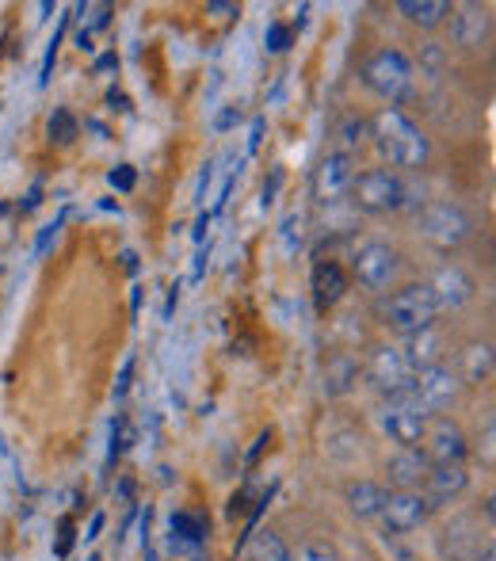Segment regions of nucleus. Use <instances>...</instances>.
Here are the masks:
<instances>
[{"label":"nucleus","instance_id":"9d476101","mask_svg":"<svg viewBox=\"0 0 496 561\" xmlns=\"http://www.w3.org/2000/svg\"><path fill=\"white\" fill-rule=\"evenodd\" d=\"M424 450L420 455L428 458L431 466H451V462H466L470 455V439L451 416H431L428 432H424Z\"/></svg>","mask_w":496,"mask_h":561},{"label":"nucleus","instance_id":"473e14b6","mask_svg":"<svg viewBox=\"0 0 496 561\" xmlns=\"http://www.w3.org/2000/svg\"><path fill=\"white\" fill-rule=\"evenodd\" d=\"M73 539H77V519L66 516L58 524V542H54V554L58 558H69V550H73Z\"/></svg>","mask_w":496,"mask_h":561},{"label":"nucleus","instance_id":"c03bdc74","mask_svg":"<svg viewBox=\"0 0 496 561\" xmlns=\"http://www.w3.org/2000/svg\"><path fill=\"white\" fill-rule=\"evenodd\" d=\"M176 302H180V283H172V287H169V302H164V313H161L164 321H172V313H176Z\"/></svg>","mask_w":496,"mask_h":561},{"label":"nucleus","instance_id":"9b49d317","mask_svg":"<svg viewBox=\"0 0 496 561\" xmlns=\"http://www.w3.org/2000/svg\"><path fill=\"white\" fill-rule=\"evenodd\" d=\"M431 501L420 493V489H401V493L385 496V508H382V527L393 535H408V531H420L424 524L431 519Z\"/></svg>","mask_w":496,"mask_h":561},{"label":"nucleus","instance_id":"f704fd0d","mask_svg":"<svg viewBox=\"0 0 496 561\" xmlns=\"http://www.w3.org/2000/svg\"><path fill=\"white\" fill-rule=\"evenodd\" d=\"M61 222H66V210H61V215L54 218L50 226H43V233H38V241H35V256H46V249H50V244H54V237H58Z\"/></svg>","mask_w":496,"mask_h":561},{"label":"nucleus","instance_id":"4468645a","mask_svg":"<svg viewBox=\"0 0 496 561\" xmlns=\"http://www.w3.org/2000/svg\"><path fill=\"white\" fill-rule=\"evenodd\" d=\"M493 35V15L485 4H451V38L462 50H482Z\"/></svg>","mask_w":496,"mask_h":561},{"label":"nucleus","instance_id":"ddd939ff","mask_svg":"<svg viewBox=\"0 0 496 561\" xmlns=\"http://www.w3.org/2000/svg\"><path fill=\"white\" fill-rule=\"evenodd\" d=\"M356 176H359V172H356V161H351V157L328 153L325 161H321L318 176H313V192H318V199L325 203V207H336V203L351 192Z\"/></svg>","mask_w":496,"mask_h":561},{"label":"nucleus","instance_id":"0eeeda50","mask_svg":"<svg viewBox=\"0 0 496 561\" xmlns=\"http://www.w3.org/2000/svg\"><path fill=\"white\" fill-rule=\"evenodd\" d=\"M364 375H367V382H371L374 390L382 393V398H397V393L413 390L416 370L408 367V359L401 355V347L382 344V347H374V352H371V359H367Z\"/></svg>","mask_w":496,"mask_h":561},{"label":"nucleus","instance_id":"37998d69","mask_svg":"<svg viewBox=\"0 0 496 561\" xmlns=\"http://www.w3.org/2000/svg\"><path fill=\"white\" fill-rule=\"evenodd\" d=\"M207 264H210V244H207V249H199V256H195V272H192V279H195V283L203 279V272H207Z\"/></svg>","mask_w":496,"mask_h":561},{"label":"nucleus","instance_id":"4c0bfd02","mask_svg":"<svg viewBox=\"0 0 496 561\" xmlns=\"http://www.w3.org/2000/svg\"><path fill=\"white\" fill-rule=\"evenodd\" d=\"M279 184H282V172L275 169V172H272V180H267V184H264V199H259V207H264V210L275 203V192H279Z\"/></svg>","mask_w":496,"mask_h":561},{"label":"nucleus","instance_id":"4d7b16f0","mask_svg":"<svg viewBox=\"0 0 496 561\" xmlns=\"http://www.w3.org/2000/svg\"><path fill=\"white\" fill-rule=\"evenodd\" d=\"M8 215V207H4V203H0V218H4Z\"/></svg>","mask_w":496,"mask_h":561},{"label":"nucleus","instance_id":"393cba45","mask_svg":"<svg viewBox=\"0 0 496 561\" xmlns=\"http://www.w3.org/2000/svg\"><path fill=\"white\" fill-rule=\"evenodd\" d=\"M252 561H295L290 547L275 531H256L252 539Z\"/></svg>","mask_w":496,"mask_h":561},{"label":"nucleus","instance_id":"864d4df0","mask_svg":"<svg viewBox=\"0 0 496 561\" xmlns=\"http://www.w3.org/2000/svg\"><path fill=\"white\" fill-rule=\"evenodd\" d=\"M138 306H141V287H134V295H130V310L138 313Z\"/></svg>","mask_w":496,"mask_h":561},{"label":"nucleus","instance_id":"09e8293b","mask_svg":"<svg viewBox=\"0 0 496 561\" xmlns=\"http://www.w3.org/2000/svg\"><path fill=\"white\" fill-rule=\"evenodd\" d=\"M207 229H210V215H199V222H195V229H192V237L195 241L203 244V237H207Z\"/></svg>","mask_w":496,"mask_h":561},{"label":"nucleus","instance_id":"c756f323","mask_svg":"<svg viewBox=\"0 0 496 561\" xmlns=\"http://www.w3.org/2000/svg\"><path fill=\"white\" fill-rule=\"evenodd\" d=\"M130 447V421L119 413L112 421V447H107V462H115V458H123V450Z\"/></svg>","mask_w":496,"mask_h":561},{"label":"nucleus","instance_id":"2eb2a0df","mask_svg":"<svg viewBox=\"0 0 496 561\" xmlns=\"http://www.w3.org/2000/svg\"><path fill=\"white\" fill-rule=\"evenodd\" d=\"M431 462L420 455V447H401L385 458V478H390V493H401V489H420L424 478H428Z\"/></svg>","mask_w":496,"mask_h":561},{"label":"nucleus","instance_id":"dca6fc26","mask_svg":"<svg viewBox=\"0 0 496 561\" xmlns=\"http://www.w3.org/2000/svg\"><path fill=\"white\" fill-rule=\"evenodd\" d=\"M466 485H470L466 462H451V466H431L420 493L431 501V508H439V504H451L454 496L466 493Z\"/></svg>","mask_w":496,"mask_h":561},{"label":"nucleus","instance_id":"6e6552de","mask_svg":"<svg viewBox=\"0 0 496 561\" xmlns=\"http://www.w3.org/2000/svg\"><path fill=\"white\" fill-rule=\"evenodd\" d=\"M401 272V256L385 241H364L351 256V275L359 279V287L367 290H385L393 287Z\"/></svg>","mask_w":496,"mask_h":561},{"label":"nucleus","instance_id":"423d86ee","mask_svg":"<svg viewBox=\"0 0 496 561\" xmlns=\"http://www.w3.org/2000/svg\"><path fill=\"white\" fill-rule=\"evenodd\" d=\"M401 187H405V180L393 169H371L356 176L348 195L351 207L364 210V215H390V210H401Z\"/></svg>","mask_w":496,"mask_h":561},{"label":"nucleus","instance_id":"de8ad7c7","mask_svg":"<svg viewBox=\"0 0 496 561\" xmlns=\"http://www.w3.org/2000/svg\"><path fill=\"white\" fill-rule=\"evenodd\" d=\"M100 531H104V512H96V516H92V524H89V535H84V539H100Z\"/></svg>","mask_w":496,"mask_h":561},{"label":"nucleus","instance_id":"79ce46f5","mask_svg":"<svg viewBox=\"0 0 496 561\" xmlns=\"http://www.w3.org/2000/svg\"><path fill=\"white\" fill-rule=\"evenodd\" d=\"M210 180H215V161H207V169H203V176H199V192H195V199H207V187H210Z\"/></svg>","mask_w":496,"mask_h":561},{"label":"nucleus","instance_id":"cd10ccee","mask_svg":"<svg viewBox=\"0 0 496 561\" xmlns=\"http://www.w3.org/2000/svg\"><path fill=\"white\" fill-rule=\"evenodd\" d=\"M416 66H420V77H431V81H436V77L443 73V66H447L443 46H439V43H424L420 46V58H416Z\"/></svg>","mask_w":496,"mask_h":561},{"label":"nucleus","instance_id":"bb28decb","mask_svg":"<svg viewBox=\"0 0 496 561\" xmlns=\"http://www.w3.org/2000/svg\"><path fill=\"white\" fill-rule=\"evenodd\" d=\"M295 31H290V23H267V31H264V50L267 54H287L290 46H295Z\"/></svg>","mask_w":496,"mask_h":561},{"label":"nucleus","instance_id":"7ed1b4c3","mask_svg":"<svg viewBox=\"0 0 496 561\" xmlns=\"http://www.w3.org/2000/svg\"><path fill=\"white\" fill-rule=\"evenodd\" d=\"M436 302H431L428 287L424 283H408V287L393 290L390 298L382 302V325L393 329L401 336L424 333V329L436 325Z\"/></svg>","mask_w":496,"mask_h":561},{"label":"nucleus","instance_id":"412c9836","mask_svg":"<svg viewBox=\"0 0 496 561\" xmlns=\"http://www.w3.org/2000/svg\"><path fill=\"white\" fill-rule=\"evenodd\" d=\"M397 15L413 27L431 31L451 15V4L447 0H397Z\"/></svg>","mask_w":496,"mask_h":561},{"label":"nucleus","instance_id":"c85d7f7f","mask_svg":"<svg viewBox=\"0 0 496 561\" xmlns=\"http://www.w3.org/2000/svg\"><path fill=\"white\" fill-rule=\"evenodd\" d=\"M73 12L81 15V20L89 15V27H81L84 35H92V31H104L107 23H112V4H77Z\"/></svg>","mask_w":496,"mask_h":561},{"label":"nucleus","instance_id":"ea45409f","mask_svg":"<svg viewBox=\"0 0 496 561\" xmlns=\"http://www.w3.org/2000/svg\"><path fill=\"white\" fill-rule=\"evenodd\" d=\"M267 444H272V432H259V439H256V444H252L249 458H245V466H249V470H252V466H256V458L267 450Z\"/></svg>","mask_w":496,"mask_h":561},{"label":"nucleus","instance_id":"aec40b11","mask_svg":"<svg viewBox=\"0 0 496 561\" xmlns=\"http://www.w3.org/2000/svg\"><path fill=\"white\" fill-rule=\"evenodd\" d=\"M385 496L390 489L378 485V481H351L348 485V508L356 519H378L385 508Z\"/></svg>","mask_w":496,"mask_h":561},{"label":"nucleus","instance_id":"6ab92c4d","mask_svg":"<svg viewBox=\"0 0 496 561\" xmlns=\"http://www.w3.org/2000/svg\"><path fill=\"white\" fill-rule=\"evenodd\" d=\"M401 355H405L408 367H413V370L436 367V363L443 359V336H439L436 325L424 329V333L405 336V344H401Z\"/></svg>","mask_w":496,"mask_h":561},{"label":"nucleus","instance_id":"8fccbe9b","mask_svg":"<svg viewBox=\"0 0 496 561\" xmlns=\"http://www.w3.org/2000/svg\"><path fill=\"white\" fill-rule=\"evenodd\" d=\"M119 66V58L115 54H104V58H96V73H104V69H115Z\"/></svg>","mask_w":496,"mask_h":561},{"label":"nucleus","instance_id":"2f4dec72","mask_svg":"<svg viewBox=\"0 0 496 561\" xmlns=\"http://www.w3.org/2000/svg\"><path fill=\"white\" fill-rule=\"evenodd\" d=\"M107 184H112L115 192H134V184H138V169H134V164H115V169L107 172Z\"/></svg>","mask_w":496,"mask_h":561},{"label":"nucleus","instance_id":"b1692460","mask_svg":"<svg viewBox=\"0 0 496 561\" xmlns=\"http://www.w3.org/2000/svg\"><path fill=\"white\" fill-rule=\"evenodd\" d=\"M367 138H371V126H367V118H359V115L341 118V126H336V153L351 157L356 149H364Z\"/></svg>","mask_w":496,"mask_h":561},{"label":"nucleus","instance_id":"72a5a7b5","mask_svg":"<svg viewBox=\"0 0 496 561\" xmlns=\"http://www.w3.org/2000/svg\"><path fill=\"white\" fill-rule=\"evenodd\" d=\"M295 561H341V554H336L328 542H305Z\"/></svg>","mask_w":496,"mask_h":561},{"label":"nucleus","instance_id":"603ef678","mask_svg":"<svg viewBox=\"0 0 496 561\" xmlns=\"http://www.w3.org/2000/svg\"><path fill=\"white\" fill-rule=\"evenodd\" d=\"M123 267H126V272H138V256H134L130 249L123 252Z\"/></svg>","mask_w":496,"mask_h":561},{"label":"nucleus","instance_id":"3c124183","mask_svg":"<svg viewBox=\"0 0 496 561\" xmlns=\"http://www.w3.org/2000/svg\"><path fill=\"white\" fill-rule=\"evenodd\" d=\"M107 104H112V107H119V112H130V107H126V96H123V92H107Z\"/></svg>","mask_w":496,"mask_h":561},{"label":"nucleus","instance_id":"49530a36","mask_svg":"<svg viewBox=\"0 0 496 561\" xmlns=\"http://www.w3.org/2000/svg\"><path fill=\"white\" fill-rule=\"evenodd\" d=\"M259 138H264V118H252V138H249V153L259 149Z\"/></svg>","mask_w":496,"mask_h":561},{"label":"nucleus","instance_id":"58836bf2","mask_svg":"<svg viewBox=\"0 0 496 561\" xmlns=\"http://www.w3.org/2000/svg\"><path fill=\"white\" fill-rule=\"evenodd\" d=\"M238 123H241V112H238V107H226V112L215 118V130H222V134H226V130H233Z\"/></svg>","mask_w":496,"mask_h":561},{"label":"nucleus","instance_id":"4be33fe9","mask_svg":"<svg viewBox=\"0 0 496 561\" xmlns=\"http://www.w3.org/2000/svg\"><path fill=\"white\" fill-rule=\"evenodd\" d=\"M169 531H172V550H192L207 542L210 524L203 516H195V512H172Z\"/></svg>","mask_w":496,"mask_h":561},{"label":"nucleus","instance_id":"e433bc0d","mask_svg":"<svg viewBox=\"0 0 496 561\" xmlns=\"http://www.w3.org/2000/svg\"><path fill=\"white\" fill-rule=\"evenodd\" d=\"M38 203H43V180H35V184H31V192L20 199V210H23V215H31V210H35Z\"/></svg>","mask_w":496,"mask_h":561},{"label":"nucleus","instance_id":"a18cd8bd","mask_svg":"<svg viewBox=\"0 0 496 561\" xmlns=\"http://www.w3.org/2000/svg\"><path fill=\"white\" fill-rule=\"evenodd\" d=\"M482 450H485V466H493V416H485V444H482Z\"/></svg>","mask_w":496,"mask_h":561},{"label":"nucleus","instance_id":"39448f33","mask_svg":"<svg viewBox=\"0 0 496 561\" xmlns=\"http://www.w3.org/2000/svg\"><path fill=\"white\" fill-rule=\"evenodd\" d=\"M428 421H431V416L424 413V405L413 398V390L397 393V398H385L382 413H378L382 432L390 436V444H397V447H416V444H420L424 432H428Z\"/></svg>","mask_w":496,"mask_h":561},{"label":"nucleus","instance_id":"a19ab883","mask_svg":"<svg viewBox=\"0 0 496 561\" xmlns=\"http://www.w3.org/2000/svg\"><path fill=\"white\" fill-rule=\"evenodd\" d=\"M207 12H210V15H218V20H230V15H238L241 8H238V4H226V0H210Z\"/></svg>","mask_w":496,"mask_h":561},{"label":"nucleus","instance_id":"20e7f679","mask_svg":"<svg viewBox=\"0 0 496 561\" xmlns=\"http://www.w3.org/2000/svg\"><path fill=\"white\" fill-rule=\"evenodd\" d=\"M416 229H420V237L428 244L451 252V249H459L462 241H470V233H474V218H470L459 203L439 199V203H428V207L416 215Z\"/></svg>","mask_w":496,"mask_h":561},{"label":"nucleus","instance_id":"6e6d98bb","mask_svg":"<svg viewBox=\"0 0 496 561\" xmlns=\"http://www.w3.org/2000/svg\"><path fill=\"white\" fill-rule=\"evenodd\" d=\"M146 561H157V554H153V550H149V547H146Z\"/></svg>","mask_w":496,"mask_h":561},{"label":"nucleus","instance_id":"1a4fd4ad","mask_svg":"<svg viewBox=\"0 0 496 561\" xmlns=\"http://www.w3.org/2000/svg\"><path fill=\"white\" fill-rule=\"evenodd\" d=\"M459 393H462L459 375H454L451 367H443V363L416 370V378H413V398L420 401L424 413H428V416L447 413V409H451L454 401H459Z\"/></svg>","mask_w":496,"mask_h":561},{"label":"nucleus","instance_id":"f8f14e48","mask_svg":"<svg viewBox=\"0 0 496 561\" xmlns=\"http://www.w3.org/2000/svg\"><path fill=\"white\" fill-rule=\"evenodd\" d=\"M428 295H431V302H436V313H454V310H462L466 302H474V295H477V283L470 279L466 272H462L459 264H443V267H436V275H431L428 283Z\"/></svg>","mask_w":496,"mask_h":561},{"label":"nucleus","instance_id":"5fc2aeb1","mask_svg":"<svg viewBox=\"0 0 496 561\" xmlns=\"http://www.w3.org/2000/svg\"><path fill=\"white\" fill-rule=\"evenodd\" d=\"M477 561H493V547H485V554L477 558Z\"/></svg>","mask_w":496,"mask_h":561},{"label":"nucleus","instance_id":"a211bd4d","mask_svg":"<svg viewBox=\"0 0 496 561\" xmlns=\"http://www.w3.org/2000/svg\"><path fill=\"white\" fill-rule=\"evenodd\" d=\"M459 382L462 386H485L493 378V344L489 340H474V344L462 347L459 355Z\"/></svg>","mask_w":496,"mask_h":561},{"label":"nucleus","instance_id":"5701e85b","mask_svg":"<svg viewBox=\"0 0 496 561\" xmlns=\"http://www.w3.org/2000/svg\"><path fill=\"white\" fill-rule=\"evenodd\" d=\"M359 382V363L351 359V355H336V359H328L325 367V393L328 398H344V393H351Z\"/></svg>","mask_w":496,"mask_h":561},{"label":"nucleus","instance_id":"f257e3e1","mask_svg":"<svg viewBox=\"0 0 496 561\" xmlns=\"http://www.w3.org/2000/svg\"><path fill=\"white\" fill-rule=\"evenodd\" d=\"M371 138L378 146V153L393 164V169H408V172H420L431 157V146L424 138V130L413 123L401 107H382L371 123Z\"/></svg>","mask_w":496,"mask_h":561},{"label":"nucleus","instance_id":"f3484780","mask_svg":"<svg viewBox=\"0 0 496 561\" xmlns=\"http://www.w3.org/2000/svg\"><path fill=\"white\" fill-rule=\"evenodd\" d=\"M310 290H313L318 310H328V306L341 302L344 290H348V272H344L336 260H318V264H313V275H310Z\"/></svg>","mask_w":496,"mask_h":561},{"label":"nucleus","instance_id":"f03ea898","mask_svg":"<svg viewBox=\"0 0 496 561\" xmlns=\"http://www.w3.org/2000/svg\"><path fill=\"white\" fill-rule=\"evenodd\" d=\"M364 84L378 100H385V104H401L416 89L413 58L405 50H397V46H382V50H374L364 61Z\"/></svg>","mask_w":496,"mask_h":561},{"label":"nucleus","instance_id":"c9c22d12","mask_svg":"<svg viewBox=\"0 0 496 561\" xmlns=\"http://www.w3.org/2000/svg\"><path fill=\"white\" fill-rule=\"evenodd\" d=\"M130 375H134V355H126V363L119 370V382H115V401L126 398V390H130Z\"/></svg>","mask_w":496,"mask_h":561},{"label":"nucleus","instance_id":"a878e982","mask_svg":"<svg viewBox=\"0 0 496 561\" xmlns=\"http://www.w3.org/2000/svg\"><path fill=\"white\" fill-rule=\"evenodd\" d=\"M46 134H50V141H58V146H73L77 134H81V123H77V115L69 112V107H54L50 123H46Z\"/></svg>","mask_w":496,"mask_h":561},{"label":"nucleus","instance_id":"7c9ffc66","mask_svg":"<svg viewBox=\"0 0 496 561\" xmlns=\"http://www.w3.org/2000/svg\"><path fill=\"white\" fill-rule=\"evenodd\" d=\"M279 237H282V249H287V256H295V252H298V244H302V218H298V215L282 218Z\"/></svg>","mask_w":496,"mask_h":561}]
</instances>
